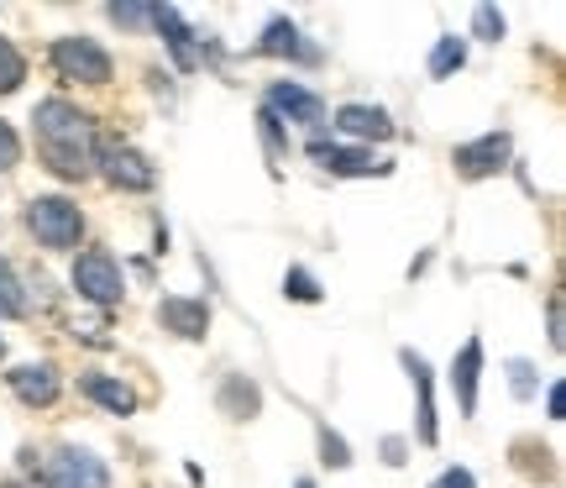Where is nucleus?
Here are the masks:
<instances>
[{"mask_svg": "<svg viewBox=\"0 0 566 488\" xmlns=\"http://www.w3.org/2000/svg\"><path fill=\"white\" fill-rule=\"evenodd\" d=\"M32 126H38V153L53 174L84 179V174L95 168V122L84 116L80 105L42 101L38 111H32Z\"/></svg>", "mask_w": 566, "mask_h": 488, "instance_id": "1", "label": "nucleus"}, {"mask_svg": "<svg viewBox=\"0 0 566 488\" xmlns=\"http://www.w3.org/2000/svg\"><path fill=\"white\" fill-rule=\"evenodd\" d=\"M27 226H32V237L42 247H74L84 231V216L74 200H63V195H38V200L27 205Z\"/></svg>", "mask_w": 566, "mask_h": 488, "instance_id": "2", "label": "nucleus"}, {"mask_svg": "<svg viewBox=\"0 0 566 488\" xmlns=\"http://www.w3.org/2000/svg\"><path fill=\"white\" fill-rule=\"evenodd\" d=\"M53 63L69 84H111V53L95 38H59Z\"/></svg>", "mask_w": 566, "mask_h": 488, "instance_id": "3", "label": "nucleus"}, {"mask_svg": "<svg viewBox=\"0 0 566 488\" xmlns=\"http://www.w3.org/2000/svg\"><path fill=\"white\" fill-rule=\"evenodd\" d=\"M74 289H80L90 305H116L126 294L122 268H116L111 252H80V258H74Z\"/></svg>", "mask_w": 566, "mask_h": 488, "instance_id": "4", "label": "nucleus"}, {"mask_svg": "<svg viewBox=\"0 0 566 488\" xmlns=\"http://www.w3.org/2000/svg\"><path fill=\"white\" fill-rule=\"evenodd\" d=\"M48 488H111V473L95 451L80 447H59L48 463Z\"/></svg>", "mask_w": 566, "mask_h": 488, "instance_id": "5", "label": "nucleus"}, {"mask_svg": "<svg viewBox=\"0 0 566 488\" xmlns=\"http://www.w3.org/2000/svg\"><path fill=\"white\" fill-rule=\"evenodd\" d=\"M509 163V137L504 132H488L478 143H462L451 153V168L462 174V179H488V174H499Z\"/></svg>", "mask_w": 566, "mask_h": 488, "instance_id": "6", "label": "nucleus"}, {"mask_svg": "<svg viewBox=\"0 0 566 488\" xmlns=\"http://www.w3.org/2000/svg\"><path fill=\"white\" fill-rule=\"evenodd\" d=\"M158 321L174 331V336H184V342H200L205 331H210V305L205 300H189V294H168L158 305Z\"/></svg>", "mask_w": 566, "mask_h": 488, "instance_id": "7", "label": "nucleus"}, {"mask_svg": "<svg viewBox=\"0 0 566 488\" xmlns=\"http://www.w3.org/2000/svg\"><path fill=\"white\" fill-rule=\"evenodd\" d=\"M6 384H11V394H17L21 405H32V409H48L53 405V399H59V373H53V367L48 363H27V367H11V378H6Z\"/></svg>", "mask_w": 566, "mask_h": 488, "instance_id": "8", "label": "nucleus"}, {"mask_svg": "<svg viewBox=\"0 0 566 488\" xmlns=\"http://www.w3.org/2000/svg\"><path fill=\"white\" fill-rule=\"evenodd\" d=\"M268 111H273V116H289V122H300V126L325 122V101L310 95L304 84H273V90H268Z\"/></svg>", "mask_w": 566, "mask_h": 488, "instance_id": "9", "label": "nucleus"}, {"mask_svg": "<svg viewBox=\"0 0 566 488\" xmlns=\"http://www.w3.org/2000/svg\"><path fill=\"white\" fill-rule=\"evenodd\" d=\"M147 21L163 32V42H168V53H174L179 69H195V63H200V53H195V32H189V21H184L174 6H147Z\"/></svg>", "mask_w": 566, "mask_h": 488, "instance_id": "10", "label": "nucleus"}, {"mask_svg": "<svg viewBox=\"0 0 566 488\" xmlns=\"http://www.w3.org/2000/svg\"><path fill=\"white\" fill-rule=\"evenodd\" d=\"M310 158L325 163L342 179H367V174H388V163H373V153L363 147H336V143H310Z\"/></svg>", "mask_w": 566, "mask_h": 488, "instance_id": "11", "label": "nucleus"}, {"mask_svg": "<svg viewBox=\"0 0 566 488\" xmlns=\"http://www.w3.org/2000/svg\"><path fill=\"white\" fill-rule=\"evenodd\" d=\"M336 126H342L346 137H357V143H384V137H394V122H388V111H378V105H342V111H336Z\"/></svg>", "mask_w": 566, "mask_h": 488, "instance_id": "12", "label": "nucleus"}, {"mask_svg": "<svg viewBox=\"0 0 566 488\" xmlns=\"http://www.w3.org/2000/svg\"><path fill=\"white\" fill-rule=\"evenodd\" d=\"M105 179L122 184V189H153V163L132 153V147H105Z\"/></svg>", "mask_w": 566, "mask_h": 488, "instance_id": "13", "label": "nucleus"}, {"mask_svg": "<svg viewBox=\"0 0 566 488\" xmlns=\"http://www.w3.org/2000/svg\"><path fill=\"white\" fill-rule=\"evenodd\" d=\"M399 363H405V373L415 378V394H420V442L424 447H436V399H430V363H424L420 352H399Z\"/></svg>", "mask_w": 566, "mask_h": 488, "instance_id": "14", "label": "nucleus"}, {"mask_svg": "<svg viewBox=\"0 0 566 488\" xmlns=\"http://www.w3.org/2000/svg\"><path fill=\"white\" fill-rule=\"evenodd\" d=\"M478 373H483V342L472 336L462 346V357L451 363V388H457V399H462V415L478 409Z\"/></svg>", "mask_w": 566, "mask_h": 488, "instance_id": "15", "label": "nucleus"}, {"mask_svg": "<svg viewBox=\"0 0 566 488\" xmlns=\"http://www.w3.org/2000/svg\"><path fill=\"white\" fill-rule=\"evenodd\" d=\"M80 388L95 399V405L111 409V415H132V409H137V394H132L122 378H111V373H84Z\"/></svg>", "mask_w": 566, "mask_h": 488, "instance_id": "16", "label": "nucleus"}, {"mask_svg": "<svg viewBox=\"0 0 566 488\" xmlns=\"http://www.w3.org/2000/svg\"><path fill=\"white\" fill-rule=\"evenodd\" d=\"M258 53H268V59H315L310 48H300V27L294 21H268L263 42H258Z\"/></svg>", "mask_w": 566, "mask_h": 488, "instance_id": "17", "label": "nucleus"}, {"mask_svg": "<svg viewBox=\"0 0 566 488\" xmlns=\"http://www.w3.org/2000/svg\"><path fill=\"white\" fill-rule=\"evenodd\" d=\"M462 63H467V42L462 38H441L436 48H430V74H436V80H451Z\"/></svg>", "mask_w": 566, "mask_h": 488, "instance_id": "18", "label": "nucleus"}, {"mask_svg": "<svg viewBox=\"0 0 566 488\" xmlns=\"http://www.w3.org/2000/svg\"><path fill=\"white\" fill-rule=\"evenodd\" d=\"M27 84V59L17 53V42L0 38V95H17Z\"/></svg>", "mask_w": 566, "mask_h": 488, "instance_id": "19", "label": "nucleus"}, {"mask_svg": "<svg viewBox=\"0 0 566 488\" xmlns=\"http://www.w3.org/2000/svg\"><path fill=\"white\" fill-rule=\"evenodd\" d=\"M221 409H226V415H237V420H247V415L258 409V388L247 384V378H231V384H226V394H221Z\"/></svg>", "mask_w": 566, "mask_h": 488, "instance_id": "20", "label": "nucleus"}, {"mask_svg": "<svg viewBox=\"0 0 566 488\" xmlns=\"http://www.w3.org/2000/svg\"><path fill=\"white\" fill-rule=\"evenodd\" d=\"M0 315H6V321L27 315V300H21V279L11 273V263H6V258H0Z\"/></svg>", "mask_w": 566, "mask_h": 488, "instance_id": "21", "label": "nucleus"}, {"mask_svg": "<svg viewBox=\"0 0 566 488\" xmlns=\"http://www.w3.org/2000/svg\"><path fill=\"white\" fill-rule=\"evenodd\" d=\"M283 294L300 300V305H315V300H321V284H315L304 268H289V273H283Z\"/></svg>", "mask_w": 566, "mask_h": 488, "instance_id": "22", "label": "nucleus"}, {"mask_svg": "<svg viewBox=\"0 0 566 488\" xmlns=\"http://www.w3.org/2000/svg\"><path fill=\"white\" fill-rule=\"evenodd\" d=\"M472 27H478V38H483V42H499V38H504V17H499L493 6H478Z\"/></svg>", "mask_w": 566, "mask_h": 488, "instance_id": "23", "label": "nucleus"}, {"mask_svg": "<svg viewBox=\"0 0 566 488\" xmlns=\"http://www.w3.org/2000/svg\"><path fill=\"white\" fill-rule=\"evenodd\" d=\"M321 451H325L331 468H346V463H352V451H346V442L336 436V430H321Z\"/></svg>", "mask_w": 566, "mask_h": 488, "instance_id": "24", "label": "nucleus"}, {"mask_svg": "<svg viewBox=\"0 0 566 488\" xmlns=\"http://www.w3.org/2000/svg\"><path fill=\"white\" fill-rule=\"evenodd\" d=\"M509 378H514V399H530V394H535V367L530 363H509Z\"/></svg>", "mask_w": 566, "mask_h": 488, "instance_id": "25", "label": "nucleus"}, {"mask_svg": "<svg viewBox=\"0 0 566 488\" xmlns=\"http://www.w3.org/2000/svg\"><path fill=\"white\" fill-rule=\"evenodd\" d=\"M21 163V143H17V132L0 122V168H17Z\"/></svg>", "mask_w": 566, "mask_h": 488, "instance_id": "26", "label": "nucleus"}, {"mask_svg": "<svg viewBox=\"0 0 566 488\" xmlns=\"http://www.w3.org/2000/svg\"><path fill=\"white\" fill-rule=\"evenodd\" d=\"M111 21H122V27H142V21H147V6H111Z\"/></svg>", "mask_w": 566, "mask_h": 488, "instance_id": "27", "label": "nucleus"}, {"mask_svg": "<svg viewBox=\"0 0 566 488\" xmlns=\"http://www.w3.org/2000/svg\"><path fill=\"white\" fill-rule=\"evenodd\" d=\"M436 488H478V484H472V473L467 468H451V473H441V484Z\"/></svg>", "mask_w": 566, "mask_h": 488, "instance_id": "28", "label": "nucleus"}, {"mask_svg": "<svg viewBox=\"0 0 566 488\" xmlns=\"http://www.w3.org/2000/svg\"><path fill=\"white\" fill-rule=\"evenodd\" d=\"M263 137H268V147H273V153L283 147V132H279V116H273V111H263Z\"/></svg>", "mask_w": 566, "mask_h": 488, "instance_id": "29", "label": "nucleus"}, {"mask_svg": "<svg viewBox=\"0 0 566 488\" xmlns=\"http://www.w3.org/2000/svg\"><path fill=\"white\" fill-rule=\"evenodd\" d=\"M546 409H551V420H562V409H566V388H562V384H551Z\"/></svg>", "mask_w": 566, "mask_h": 488, "instance_id": "30", "label": "nucleus"}, {"mask_svg": "<svg viewBox=\"0 0 566 488\" xmlns=\"http://www.w3.org/2000/svg\"><path fill=\"white\" fill-rule=\"evenodd\" d=\"M562 300H551V346H562Z\"/></svg>", "mask_w": 566, "mask_h": 488, "instance_id": "31", "label": "nucleus"}, {"mask_svg": "<svg viewBox=\"0 0 566 488\" xmlns=\"http://www.w3.org/2000/svg\"><path fill=\"white\" fill-rule=\"evenodd\" d=\"M294 488H315V484H310V478H300V484H294Z\"/></svg>", "mask_w": 566, "mask_h": 488, "instance_id": "32", "label": "nucleus"}, {"mask_svg": "<svg viewBox=\"0 0 566 488\" xmlns=\"http://www.w3.org/2000/svg\"><path fill=\"white\" fill-rule=\"evenodd\" d=\"M0 488H27V484H0Z\"/></svg>", "mask_w": 566, "mask_h": 488, "instance_id": "33", "label": "nucleus"}, {"mask_svg": "<svg viewBox=\"0 0 566 488\" xmlns=\"http://www.w3.org/2000/svg\"><path fill=\"white\" fill-rule=\"evenodd\" d=\"M0 352H6V342H0Z\"/></svg>", "mask_w": 566, "mask_h": 488, "instance_id": "34", "label": "nucleus"}]
</instances>
